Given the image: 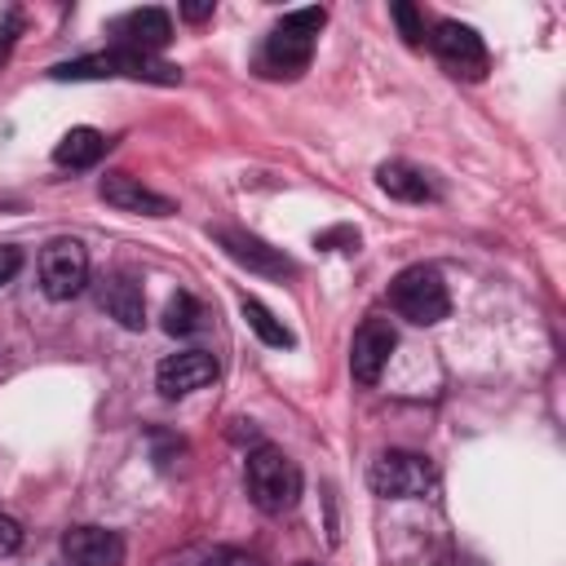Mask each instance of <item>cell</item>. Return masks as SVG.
I'll list each match as a JSON object with an SVG mask.
<instances>
[{
  "mask_svg": "<svg viewBox=\"0 0 566 566\" xmlns=\"http://www.w3.org/2000/svg\"><path fill=\"white\" fill-rule=\"evenodd\" d=\"M199 327H203V305H199L190 292L168 296V305H164V332H168V336H190V332H199Z\"/></svg>",
  "mask_w": 566,
  "mask_h": 566,
  "instance_id": "e0dca14e",
  "label": "cell"
},
{
  "mask_svg": "<svg viewBox=\"0 0 566 566\" xmlns=\"http://www.w3.org/2000/svg\"><path fill=\"white\" fill-rule=\"evenodd\" d=\"M97 195H102L111 208L137 212V217H168V212H172V199H164L159 190L142 186V181L128 177V172H106L102 186H97Z\"/></svg>",
  "mask_w": 566,
  "mask_h": 566,
  "instance_id": "7c38bea8",
  "label": "cell"
},
{
  "mask_svg": "<svg viewBox=\"0 0 566 566\" xmlns=\"http://www.w3.org/2000/svg\"><path fill=\"white\" fill-rule=\"evenodd\" d=\"M429 44H433L438 62H442L451 75H460V80H482V75H486V44H482V35H478L473 27L447 18V22L433 27Z\"/></svg>",
  "mask_w": 566,
  "mask_h": 566,
  "instance_id": "52a82bcc",
  "label": "cell"
},
{
  "mask_svg": "<svg viewBox=\"0 0 566 566\" xmlns=\"http://www.w3.org/2000/svg\"><path fill=\"white\" fill-rule=\"evenodd\" d=\"M97 301H102V310H106L119 327H128V332H137V327L146 323V296H142V283H137L133 274H124V270H115V274L102 279Z\"/></svg>",
  "mask_w": 566,
  "mask_h": 566,
  "instance_id": "4fadbf2b",
  "label": "cell"
},
{
  "mask_svg": "<svg viewBox=\"0 0 566 566\" xmlns=\"http://www.w3.org/2000/svg\"><path fill=\"white\" fill-rule=\"evenodd\" d=\"M4 203H9V199H0V208H4Z\"/></svg>",
  "mask_w": 566,
  "mask_h": 566,
  "instance_id": "83f0119b",
  "label": "cell"
},
{
  "mask_svg": "<svg viewBox=\"0 0 566 566\" xmlns=\"http://www.w3.org/2000/svg\"><path fill=\"white\" fill-rule=\"evenodd\" d=\"M389 305L420 327H433L451 314V292L442 283V274L433 265H407L394 283H389Z\"/></svg>",
  "mask_w": 566,
  "mask_h": 566,
  "instance_id": "277c9868",
  "label": "cell"
},
{
  "mask_svg": "<svg viewBox=\"0 0 566 566\" xmlns=\"http://www.w3.org/2000/svg\"><path fill=\"white\" fill-rule=\"evenodd\" d=\"M217 566H256V562H252V557H234V553H226Z\"/></svg>",
  "mask_w": 566,
  "mask_h": 566,
  "instance_id": "484cf974",
  "label": "cell"
},
{
  "mask_svg": "<svg viewBox=\"0 0 566 566\" xmlns=\"http://www.w3.org/2000/svg\"><path fill=\"white\" fill-rule=\"evenodd\" d=\"M376 186L389 195V199H402V203H424L433 190H429V177L416 168V164H402V159H389L376 168Z\"/></svg>",
  "mask_w": 566,
  "mask_h": 566,
  "instance_id": "9a60e30c",
  "label": "cell"
},
{
  "mask_svg": "<svg viewBox=\"0 0 566 566\" xmlns=\"http://www.w3.org/2000/svg\"><path fill=\"white\" fill-rule=\"evenodd\" d=\"M102 155H106V137L97 128H71L53 146V164L57 168H93Z\"/></svg>",
  "mask_w": 566,
  "mask_h": 566,
  "instance_id": "2e32d148",
  "label": "cell"
},
{
  "mask_svg": "<svg viewBox=\"0 0 566 566\" xmlns=\"http://www.w3.org/2000/svg\"><path fill=\"white\" fill-rule=\"evenodd\" d=\"M212 239L221 243V252H226L234 265H243V270H252V274H265V279H287V274H296V265H292L279 248H270L265 239H256V234H243V230L217 226V230H212Z\"/></svg>",
  "mask_w": 566,
  "mask_h": 566,
  "instance_id": "9c48e42d",
  "label": "cell"
},
{
  "mask_svg": "<svg viewBox=\"0 0 566 566\" xmlns=\"http://www.w3.org/2000/svg\"><path fill=\"white\" fill-rule=\"evenodd\" d=\"M327 22L323 9H296V13H283V22L265 35V49L256 57V71L270 75V80H292L310 66L314 57V35L318 27Z\"/></svg>",
  "mask_w": 566,
  "mask_h": 566,
  "instance_id": "6da1fadb",
  "label": "cell"
},
{
  "mask_svg": "<svg viewBox=\"0 0 566 566\" xmlns=\"http://www.w3.org/2000/svg\"><path fill=\"white\" fill-rule=\"evenodd\" d=\"M18 548H22V526H18L9 513H0V562L13 557Z\"/></svg>",
  "mask_w": 566,
  "mask_h": 566,
  "instance_id": "603a6c76",
  "label": "cell"
},
{
  "mask_svg": "<svg viewBox=\"0 0 566 566\" xmlns=\"http://www.w3.org/2000/svg\"><path fill=\"white\" fill-rule=\"evenodd\" d=\"M398 345V332L389 327V318H363L349 345V371L358 385H376L380 371L389 367V354Z\"/></svg>",
  "mask_w": 566,
  "mask_h": 566,
  "instance_id": "ba28073f",
  "label": "cell"
},
{
  "mask_svg": "<svg viewBox=\"0 0 566 566\" xmlns=\"http://www.w3.org/2000/svg\"><path fill=\"white\" fill-rule=\"evenodd\" d=\"M212 380H217V358L203 354V349L168 354L159 363V371H155V385H159L164 398H186V394H195V389H203Z\"/></svg>",
  "mask_w": 566,
  "mask_h": 566,
  "instance_id": "30bf717a",
  "label": "cell"
},
{
  "mask_svg": "<svg viewBox=\"0 0 566 566\" xmlns=\"http://www.w3.org/2000/svg\"><path fill=\"white\" fill-rule=\"evenodd\" d=\"M314 243H318V248H336V252H354V248H358V230H354V226H332V230H323Z\"/></svg>",
  "mask_w": 566,
  "mask_h": 566,
  "instance_id": "7402d4cb",
  "label": "cell"
},
{
  "mask_svg": "<svg viewBox=\"0 0 566 566\" xmlns=\"http://www.w3.org/2000/svg\"><path fill=\"white\" fill-rule=\"evenodd\" d=\"M115 35H119V49H137V53H155L172 40V22L164 9H133L115 22Z\"/></svg>",
  "mask_w": 566,
  "mask_h": 566,
  "instance_id": "5bb4252c",
  "label": "cell"
},
{
  "mask_svg": "<svg viewBox=\"0 0 566 566\" xmlns=\"http://www.w3.org/2000/svg\"><path fill=\"white\" fill-rule=\"evenodd\" d=\"M389 13H394V22H398V31H402V40H407V44H424V22H420L416 4L398 0V4H389Z\"/></svg>",
  "mask_w": 566,
  "mask_h": 566,
  "instance_id": "ffe728a7",
  "label": "cell"
},
{
  "mask_svg": "<svg viewBox=\"0 0 566 566\" xmlns=\"http://www.w3.org/2000/svg\"><path fill=\"white\" fill-rule=\"evenodd\" d=\"M181 18H186V22H203V18H212V0H186V4H181Z\"/></svg>",
  "mask_w": 566,
  "mask_h": 566,
  "instance_id": "d4e9b609",
  "label": "cell"
},
{
  "mask_svg": "<svg viewBox=\"0 0 566 566\" xmlns=\"http://www.w3.org/2000/svg\"><path fill=\"white\" fill-rule=\"evenodd\" d=\"M88 283V252L80 239H53L40 252V287L49 301H71Z\"/></svg>",
  "mask_w": 566,
  "mask_h": 566,
  "instance_id": "8992f818",
  "label": "cell"
},
{
  "mask_svg": "<svg viewBox=\"0 0 566 566\" xmlns=\"http://www.w3.org/2000/svg\"><path fill=\"white\" fill-rule=\"evenodd\" d=\"M62 562L66 566H119L124 539L119 531H106V526H71L62 535Z\"/></svg>",
  "mask_w": 566,
  "mask_h": 566,
  "instance_id": "8fae6325",
  "label": "cell"
},
{
  "mask_svg": "<svg viewBox=\"0 0 566 566\" xmlns=\"http://www.w3.org/2000/svg\"><path fill=\"white\" fill-rule=\"evenodd\" d=\"M150 80V84H181V66L155 57V53H137V49H106V53H93V57H75V62H62L53 66V80Z\"/></svg>",
  "mask_w": 566,
  "mask_h": 566,
  "instance_id": "7a4b0ae2",
  "label": "cell"
},
{
  "mask_svg": "<svg viewBox=\"0 0 566 566\" xmlns=\"http://www.w3.org/2000/svg\"><path fill=\"white\" fill-rule=\"evenodd\" d=\"M22 270V248H13V243H0V287L13 279Z\"/></svg>",
  "mask_w": 566,
  "mask_h": 566,
  "instance_id": "cb8c5ba5",
  "label": "cell"
},
{
  "mask_svg": "<svg viewBox=\"0 0 566 566\" xmlns=\"http://www.w3.org/2000/svg\"><path fill=\"white\" fill-rule=\"evenodd\" d=\"M22 35V9H4L0 13V66H4V57L13 53V40Z\"/></svg>",
  "mask_w": 566,
  "mask_h": 566,
  "instance_id": "44dd1931",
  "label": "cell"
},
{
  "mask_svg": "<svg viewBox=\"0 0 566 566\" xmlns=\"http://www.w3.org/2000/svg\"><path fill=\"white\" fill-rule=\"evenodd\" d=\"M301 566H314V562H301Z\"/></svg>",
  "mask_w": 566,
  "mask_h": 566,
  "instance_id": "4316f807",
  "label": "cell"
},
{
  "mask_svg": "<svg viewBox=\"0 0 566 566\" xmlns=\"http://www.w3.org/2000/svg\"><path fill=\"white\" fill-rule=\"evenodd\" d=\"M226 553L221 548H208V544H190V548H177L168 557H159L155 566H217Z\"/></svg>",
  "mask_w": 566,
  "mask_h": 566,
  "instance_id": "d6986e66",
  "label": "cell"
},
{
  "mask_svg": "<svg viewBox=\"0 0 566 566\" xmlns=\"http://www.w3.org/2000/svg\"><path fill=\"white\" fill-rule=\"evenodd\" d=\"M243 318H248V327L256 332V340H261V345H270V349H292V332H287V327H283V323H279L261 301H252V296H248V301H243Z\"/></svg>",
  "mask_w": 566,
  "mask_h": 566,
  "instance_id": "ac0fdd59",
  "label": "cell"
},
{
  "mask_svg": "<svg viewBox=\"0 0 566 566\" xmlns=\"http://www.w3.org/2000/svg\"><path fill=\"white\" fill-rule=\"evenodd\" d=\"M248 495L261 513H287L301 500V469L279 447H252L248 451Z\"/></svg>",
  "mask_w": 566,
  "mask_h": 566,
  "instance_id": "3957f363",
  "label": "cell"
},
{
  "mask_svg": "<svg viewBox=\"0 0 566 566\" xmlns=\"http://www.w3.org/2000/svg\"><path fill=\"white\" fill-rule=\"evenodd\" d=\"M367 482L380 500H416L433 486V464L416 451H380L367 469Z\"/></svg>",
  "mask_w": 566,
  "mask_h": 566,
  "instance_id": "5b68a950",
  "label": "cell"
}]
</instances>
